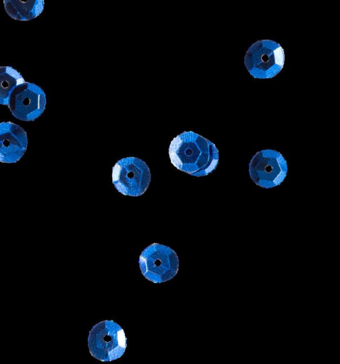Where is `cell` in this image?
Returning <instances> with one entry per match:
<instances>
[{
	"mask_svg": "<svg viewBox=\"0 0 340 364\" xmlns=\"http://www.w3.org/2000/svg\"><path fill=\"white\" fill-rule=\"evenodd\" d=\"M169 156L179 170L194 176L212 173L219 163V151L207 139L193 132H185L171 141Z\"/></svg>",
	"mask_w": 340,
	"mask_h": 364,
	"instance_id": "6da1fadb",
	"label": "cell"
},
{
	"mask_svg": "<svg viewBox=\"0 0 340 364\" xmlns=\"http://www.w3.org/2000/svg\"><path fill=\"white\" fill-rule=\"evenodd\" d=\"M151 178L146 164L137 157H126L116 162L112 170V183L124 196H139L148 188Z\"/></svg>",
	"mask_w": 340,
	"mask_h": 364,
	"instance_id": "5b68a950",
	"label": "cell"
},
{
	"mask_svg": "<svg viewBox=\"0 0 340 364\" xmlns=\"http://www.w3.org/2000/svg\"><path fill=\"white\" fill-rule=\"evenodd\" d=\"M24 81L21 75L9 66L0 67V105H7L16 87Z\"/></svg>",
	"mask_w": 340,
	"mask_h": 364,
	"instance_id": "30bf717a",
	"label": "cell"
},
{
	"mask_svg": "<svg viewBox=\"0 0 340 364\" xmlns=\"http://www.w3.org/2000/svg\"><path fill=\"white\" fill-rule=\"evenodd\" d=\"M46 96L37 85L23 82L11 93L8 105L11 114L21 121H34L44 112Z\"/></svg>",
	"mask_w": 340,
	"mask_h": 364,
	"instance_id": "52a82bcc",
	"label": "cell"
},
{
	"mask_svg": "<svg viewBox=\"0 0 340 364\" xmlns=\"http://www.w3.org/2000/svg\"><path fill=\"white\" fill-rule=\"evenodd\" d=\"M87 341L92 356L102 362L120 358L127 346L124 329L112 320H104L95 324L89 333Z\"/></svg>",
	"mask_w": 340,
	"mask_h": 364,
	"instance_id": "7a4b0ae2",
	"label": "cell"
},
{
	"mask_svg": "<svg viewBox=\"0 0 340 364\" xmlns=\"http://www.w3.org/2000/svg\"><path fill=\"white\" fill-rule=\"evenodd\" d=\"M28 145L26 131L11 122L0 123V162L11 164L24 155Z\"/></svg>",
	"mask_w": 340,
	"mask_h": 364,
	"instance_id": "ba28073f",
	"label": "cell"
},
{
	"mask_svg": "<svg viewBox=\"0 0 340 364\" xmlns=\"http://www.w3.org/2000/svg\"><path fill=\"white\" fill-rule=\"evenodd\" d=\"M252 181L263 188L279 186L287 173V161L278 151L265 149L258 151L248 165Z\"/></svg>",
	"mask_w": 340,
	"mask_h": 364,
	"instance_id": "8992f818",
	"label": "cell"
},
{
	"mask_svg": "<svg viewBox=\"0 0 340 364\" xmlns=\"http://www.w3.org/2000/svg\"><path fill=\"white\" fill-rule=\"evenodd\" d=\"M285 63V50L280 43L268 39L253 43L244 57V65L254 78L269 79L276 76Z\"/></svg>",
	"mask_w": 340,
	"mask_h": 364,
	"instance_id": "3957f363",
	"label": "cell"
},
{
	"mask_svg": "<svg viewBox=\"0 0 340 364\" xmlns=\"http://www.w3.org/2000/svg\"><path fill=\"white\" fill-rule=\"evenodd\" d=\"M5 5L13 18L30 19L41 12L43 0H5Z\"/></svg>",
	"mask_w": 340,
	"mask_h": 364,
	"instance_id": "9c48e42d",
	"label": "cell"
},
{
	"mask_svg": "<svg viewBox=\"0 0 340 364\" xmlns=\"http://www.w3.org/2000/svg\"><path fill=\"white\" fill-rule=\"evenodd\" d=\"M138 264L146 279L153 283L160 284L172 279L177 274L180 262L172 248L153 243L142 251Z\"/></svg>",
	"mask_w": 340,
	"mask_h": 364,
	"instance_id": "277c9868",
	"label": "cell"
}]
</instances>
